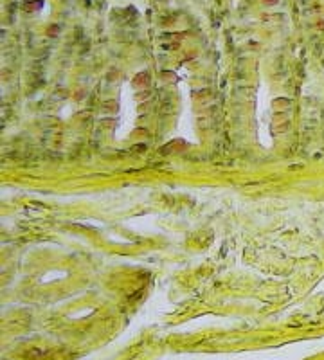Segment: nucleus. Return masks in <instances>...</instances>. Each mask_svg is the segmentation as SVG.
Wrapping results in <instances>:
<instances>
[{"mask_svg":"<svg viewBox=\"0 0 324 360\" xmlns=\"http://www.w3.org/2000/svg\"><path fill=\"white\" fill-rule=\"evenodd\" d=\"M265 2H268V4H272V2H276V0H265Z\"/></svg>","mask_w":324,"mask_h":360,"instance_id":"obj_1","label":"nucleus"}]
</instances>
